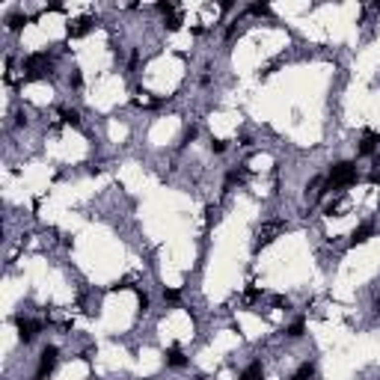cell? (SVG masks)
<instances>
[{
	"label": "cell",
	"instance_id": "11",
	"mask_svg": "<svg viewBox=\"0 0 380 380\" xmlns=\"http://www.w3.org/2000/svg\"><path fill=\"white\" fill-rule=\"evenodd\" d=\"M312 378H315V366H312V363H303V366L291 375V380H312Z\"/></svg>",
	"mask_w": 380,
	"mask_h": 380
},
{
	"label": "cell",
	"instance_id": "10",
	"mask_svg": "<svg viewBox=\"0 0 380 380\" xmlns=\"http://www.w3.org/2000/svg\"><path fill=\"white\" fill-rule=\"evenodd\" d=\"M59 116H62V122H65V125H71V128H77V125H80V113H77V110H71V107H62V110H59Z\"/></svg>",
	"mask_w": 380,
	"mask_h": 380
},
{
	"label": "cell",
	"instance_id": "21",
	"mask_svg": "<svg viewBox=\"0 0 380 380\" xmlns=\"http://www.w3.org/2000/svg\"><path fill=\"white\" fill-rule=\"evenodd\" d=\"M196 134H199V131H196V128L190 125V128L184 131V137H181V146H187V143H193V140H196Z\"/></svg>",
	"mask_w": 380,
	"mask_h": 380
},
{
	"label": "cell",
	"instance_id": "23",
	"mask_svg": "<svg viewBox=\"0 0 380 380\" xmlns=\"http://www.w3.org/2000/svg\"><path fill=\"white\" fill-rule=\"evenodd\" d=\"M158 9H161L166 18H169V15H175V3H169V0H166V3H158Z\"/></svg>",
	"mask_w": 380,
	"mask_h": 380
},
{
	"label": "cell",
	"instance_id": "6",
	"mask_svg": "<svg viewBox=\"0 0 380 380\" xmlns=\"http://www.w3.org/2000/svg\"><path fill=\"white\" fill-rule=\"evenodd\" d=\"M89 30H92V18H86V15L68 21V36H71V39H80V36H86Z\"/></svg>",
	"mask_w": 380,
	"mask_h": 380
},
{
	"label": "cell",
	"instance_id": "26",
	"mask_svg": "<svg viewBox=\"0 0 380 380\" xmlns=\"http://www.w3.org/2000/svg\"><path fill=\"white\" fill-rule=\"evenodd\" d=\"M244 297H247V300H256V297H259V288H247V294H244Z\"/></svg>",
	"mask_w": 380,
	"mask_h": 380
},
{
	"label": "cell",
	"instance_id": "24",
	"mask_svg": "<svg viewBox=\"0 0 380 380\" xmlns=\"http://www.w3.org/2000/svg\"><path fill=\"white\" fill-rule=\"evenodd\" d=\"M273 306H279V309H291V300L282 297V294H276V297H273Z\"/></svg>",
	"mask_w": 380,
	"mask_h": 380
},
{
	"label": "cell",
	"instance_id": "7",
	"mask_svg": "<svg viewBox=\"0 0 380 380\" xmlns=\"http://www.w3.org/2000/svg\"><path fill=\"white\" fill-rule=\"evenodd\" d=\"M163 360H166V366H169V369H184V366H187V357L181 354V348H178V345H172V348L163 354Z\"/></svg>",
	"mask_w": 380,
	"mask_h": 380
},
{
	"label": "cell",
	"instance_id": "2",
	"mask_svg": "<svg viewBox=\"0 0 380 380\" xmlns=\"http://www.w3.org/2000/svg\"><path fill=\"white\" fill-rule=\"evenodd\" d=\"M24 71H27V80L51 77V59H48V54H30L24 59Z\"/></svg>",
	"mask_w": 380,
	"mask_h": 380
},
{
	"label": "cell",
	"instance_id": "20",
	"mask_svg": "<svg viewBox=\"0 0 380 380\" xmlns=\"http://www.w3.org/2000/svg\"><path fill=\"white\" fill-rule=\"evenodd\" d=\"M137 306H140V312H149V294L146 291H137Z\"/></svg>",
	"mask_w": 380,
	"mask_h": 380
},
{
	"label": "cell",
	"instance_id": "29",
	"mask_svg": "<svg viewBox=\"0 0 380 380\" xmlns=\"http://www.w3.org/2000/svg\"><path fill=\"white\" fill-rule=\"evenodd\" d=\"M199 380H205V378H199Z\"/></svg>",
	"mask_w": 380,
	"mask_h": 380
},
{
	"label": "cell",
	"instance_id": "17",
	"mask_svg": "<svg viewBox=\"0 0 380 380\" xmlns=\"http://www.w3.org/2000/svg\"><path fill=\"white\" fill-rule=\"evenodd\" d=\"M163 300H166V303H178V300H181V291H175V288H163Z\"/></svg>",
	"mask_w": 380,
	"mask_h": 380
},
{
	"label": "cell",
	"instance_id": "14",
	"mask_svg": "<svg viewBox=\"0 0 380 380\" xmlns=\"http://www.w3.org/2000/svg\"><path fill=\"white\" fill-rule=\"evenodd\" d=\"M303 333H306V321H303V318H297V321L288 327V336H291V339H300Z\"/></svg>",
	"mask_w": 380,
	"mask_h": 380
},
{
	"label": "cell",
	"instance_id": "12",
	"mask_svg": "<svg viewBox=\"0 0 380 380\" xmlns=\"http://www.w3.org/2000/svg\"><path fill=\"white\" fill-rule=\"evenodd\" d=\"M6 24H9V30H21V27L27 24V15H21V12H12V15L6 18Z\"/></svg>",
	"mask_w": 380,
	"mask_h": 380
},
{
	"label": "cell",
	"instance_id": "15",
	"mask_svg": "<svg viewBox=\"0 0 380 380\" xmlns=\"http://www.w3.org/2000/svg\"><path fill=\"white\" fill-rule=\"evenodd\" d=\"M247 12H250V15H271V6H268V3H250Z\"/></svg>",
	"mask_w": 380,
	"mask_h": 380
},
{
	"label": "cell",
	"instance_id": "16",
	"mask_svg": "<svg viewBox=\"0 0 380 380\" xmlns=\"http://www.w3.org/2000/svg\"><path fill=\"white\" fill-rule=\"evenodd\" d=\"M217 217H220V208H217V205H208V208H205V226H214Z\"/></svg>",
	"mask_w": 380,
	"mask_h": 380
},
{
	"label": "cell",
	"instance_id": "8",
	"mask_svg": "<svg viewBox=\"0 0 380 380\" xmlns=\"http://www.w3.org/2000/svg\"><path fill=\"white\" fill-rule=\"evenodd\" d=\"M372 235H375V226H372V223H363L360 229H354V235H351V247H357V244H366Z\"/></svg>",
	"mask_w": 380,
	"mask_h": 380
},
{
	"label": "cell",
	"instance_id": "18",
	"mask_svg": "<svg viewBox=\"0 0 380 380\" xmlns=\"http://www.w3.org/2000/svg\"><path fill=\"white\" fill-rule=\"evenodd\" d=\"M181 24H184V21H181V15H178V12H175V15H169V18H166V30H178V27H181Z\"/></svg>",
	"mask_w": 380,
	"mask_h": 380
},
{
	"label": "cell",
	"instance_id": "9",
	"mask_svg": "<svg viewBox=\"0 0 380 380\" xmlns=\"http://www.w3.org/2000/svg\"><path fill=\"white\" fill-rule=\"evenodd\" d=\"M238 380H265V369H262V363L256 360V363H250L244 372H241V378Z\"/></svg>",
	"mask_w": 380,
	"mask_h": 380
},
{
	"label": "cell",
	"instance_id": "13",
	"mask_svg": "<svg viewBox=\"0 0 380 380\" xmlns=\"http://www.w3.org/2000/svg\"><path fill=\"white\" fill-rule=\"evenodd\" d=\"M241 181H244V169H232V172L226 175V184H223V187L232 190V184H241Z\"/></svg>",
	"mask_w": 380,
	"mask_h": 380
},
{
	"label": "cell",
	"instance_id": "28",
	"mask_svg": "<svg viewBox=\"0 0 380 380\" xmlns=\"http://www.w3.org/2000/svg\"><path fill=\"white\" fill-rule=\"evenodd\" d=\"M378 309H380V297H378Z\"/></svg>",
	"mask_w": 380,
	"mask_h": 380
},
{
	"label": "cell",
	"instance_id": "1",
	"mask_svg": "<svg viewBox=\"0 0 380 380\" xmlns=\"http://www.w3.org/2000/svg\"><path fill=\"white\" fill-rule=\"evenodd\" d=\"M357 181H360L357 166H354L351 161H339V163H333V169H330V178H327V184H324V193H330V190H345V187H351V184H357Z\"/></svg>",
	"mask_w": 380,
	"mask_h": 380
},
{
	"label": "cell",
	"instance_id": "5",
	"mask_svg": "<svg viewBox=\"0 0 380 380\" xmlns=\"http://www.w3.org/2000/svg\"><path fill=\"white\" fill-rule=\"evenodd\" d=\"M285 232V223L282 220H273V223H265L262 229H259V238H256V250H262V247H268L276 235H282Z\"/></svg>",
	"mask_w": 380,
	"mask_h": 380
},
{
	"label": "cell",
	"instance_id": "19",
	"mask_svg": "<svg viewBox=\"0 0 380 380\" xmlns=\"http://www.w3.org/2000/svg\"><path fill=\"white\" fill-rule=\"evenodd\" d=\"M68 86H71V89H80V86H83V77H80V71H71V74H68Z\"/></svg>",
	"mask_w": 380,
	"mask_h": 380
},
{
	"label": "cell",
	"instance_id": "27",
	"mask_svg": "<svg viewBox=\"0 0 380 380\" xmlns=\"http://www.w3.org/2000/svg\"><path fill=\"white\" fill-rule=\"evenodd\" d=\"M369 181H372V184H378V187H380V175H378V172H375V175H372Z\"/></svg>",
	"mask_w": 380,
	"mask_h": 380
},
{
	"label": "cell",
	"instance_id": "4",
	"mask_svg": "<svg viewBox=\"0 0 380 380\" xmlns=\"http://www.w3.org/2000/svg\"><path fill=\"white\" fill-rule=\"evenodd\" d=\"M15 327H18V336H21V342L27 345V342H33V339L39 336V330H42V321L24 318V315H15Z\"/></svg>",
	"mask_w": 380,
	"mask_h": 380
},
{
	"label": "cell",
	"instance_id": "22",
	"mask_svg": "<svg viewBox=\"0 0 380 380\" xmlns=\"http://www.w3.org/2000/svg\"><path fill=\"white\" fill-rule=\"evenodd\" d=\"M131 282H134V279H131V276H125V279H119L116 285H110V291H125V288H131Z\"/></svg>",
	"mask_w": 380,
	"mask_h": 380
},
{
	"label": "cell",
	"instance_id": "25",
	"mask_svg": "<svg viewBox=\"0 0 380 380\" xmlns=\"http://www.w3.org/2000/svg\"><path fill=\"white\" fill-rule=\"evenodd\" d=\"M211 152H226V140H211Z\"/></svg>",
	"mask_w": 380,
	"mask_h": 380
},
{
	"label": "cell",
	"instance_id": "3",
	"mask_svg": "<svg viewBox=\"0 0 380 380\" xmlns=\"http://www.w3.org/2000/svg\"><path fill=\"white\" fill-rule=\"evenodd\" d=\"M56 357H59V348L56 345H48L45 351H42V357H39V369H36V378L33 380H45L51 372H54V366H56Z\"/></svg>",
	"mask_w": 380,
	"mask_h": 380
}]
</instances>
